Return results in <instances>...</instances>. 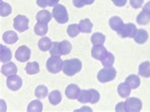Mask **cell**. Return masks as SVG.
Masks as SVG:
<instances>
[{
    "instance_id": "6da1fadb",
    "label": "cell",
    "mask_w": 150,
    "mask_h": 112,
    "mask_svg": "<svg viewBox=\"0 0 150 112\" xmlns=\"http://www.w3.org/2000/svg\"><path fill=\"white\" fill-rule=\"evenodd\" d=\"M82 64L77 58L65 60L63 62L62 70L66 75L72 77L75 74L79 72L82 69Z\"/></svg>"
},
{
    "instance_id": "7a4b0ae2",
    "label": "cell",
    "mask_w": 150,
    "mask_h": 112,
    "mask_svg": "<svg viewBox=\"0 0 150 112\" xmlns=\"http://www.w3.org/2000/svg\"><path fill=\"white\" fill-rule=\"evenodd\" d=\"M100 99V94L98 91L90 89L89 90L82 89L81 90V93L77 98L78 101L81 103H90L91 104H95L99 101Z\"/></svg>"
},
{
    "instance_id": "3957f363",
    "label": "cell",
    "mask_w": 150,
    "mask_h": 112,
    "mask_svg": "<svg viewBox=\"0 0 150 112\" xmlns=\"http://www.w3.org/2000/svg\"><path fill=\"white\" fill-rule=\"evenodd\" d=\"M52 15L55 21L60 24H64L69 21V14L67 9L61 4H57L54 6Z\"/></svg>"
},
{
    "instance_id": "277c9868",
    "label": "cell",
    "mask_w": 150,
    "mask_h": 112,
    "mask_svg": "<svg viewBox=\"0 0 150 112\" xmlns=\"http://www.w3.org/2000/svg\"><path fill=\"white\" fill-rule=\"evenodd\" d=\"M117 75L116 70L112 67H105L101 69L98 74V81L101 83H105L112 81L115 79Z\"/></svg>"
},
{
    "instance_id": "5b68a950",
    "label": "cell",
    "mask_w": 150,
    "mask_h": 112,
    "mask_svg": "<svg viewBox=\"0 0 150 112\" xmlns=\"http://www.w3.org/2000/svg\"><path fill=\"white\" fill-rule=\"evenodd\" d=\"M63 60L60 57H51L46 62V69L51 74H58L62 69Z\"/></svg>"
},
{
    "instance_id": "8992f818",
    "label": "cell",
    "mask_w": 150,
    "mask_h": 112,
    "mask_svg": "<svg viewBox=\"0 0 150 112\" xmlns=\"http://www.w3.org/2000/svg\"><path fill=\"white\" fill-rule=\"evenodd\" d=\"M137 30V28L134 23H129L122 26L120 29L117 32V33L122 38H134Z\"/></svg>"
},
{
    "instance_id": "52a82bcc",
    "label": "cell",
    "mask_w": 150,
    "mask_h": 112,
    "mask_svg": "<svg viewBox=\"0 0 150 112\" xmlns=\"http://www.w3.org/2000/svg\"><path fill=\"white\" fill-rule=\"evenodd\" d=\"M29 19L25 16L18 15L13 19L14 29L19 33H23L29 29Z\"/></svg>"
},
{
    "instance_id": "ba28073f",
    "label": "cell",
    "mask_w": 150,
    "mask_h": 112,
    "mask_svg": "<svg viewBox=\"0 0 150 112\" xmlns=\"http://www.w3.org/2000/svg\"><path fill=\"white\" fill-rule=\"evenodd\" d=\"M143 104L137 98H130L124 103L125 111H139L142 109Z\"/></svg>"
},
{
    "instance_id": "9c48e42d",
    "label": "cell",
    "mask_w": 150,
    "mask_h": 112,
    "mask_svg": "<svg viewBox=\"0 0 150 112\" xmlns=\"http://www.w3.org/2000/svg\"><path fill=\"white\" fill-rule=\"evenodd\" d=\"M31 51L28 47L23 45L20 46L15 52V57L20 62H25L30 59Z\"/></svg>"
},
{
    "instance_id": "30bf717a",
    "label": "cell",
    "mask_w": 150,
    "mask_h": 112,
    "mask_svg": "<svg viewBox=\"0 0 150 112\" xmlns=\"http://www.w3.org/2000/svg\"><path fill=\"white\" fill-rule=\"evenodd\" d=\"M6 85L10 90L16 91L22 87V79L16 74L9 76L6 79Z\"/></svg>"
},
{
    "instance_id": "8fae6325",
    "label": "cell",
    "mask_w": 150,
    "mask_h": 112,
    "mask_svg": "<svg viewBox=\"0 0 150 112\" xmlns=\"http://www.w3.org/2000/svg\"><path fill=\"white\" fill-rule=\"evenodd\" d=\"M81 93L79 87L74 84H70L65 89V95L69 99H77Z\"/></svg>"
},
{
    "instance_id": "7c38bea8",
    "label": "cell",
    "mask_w": 150,
    "mask_h": 112,
    "mask_svg": "<svg viewBox=\"0 0 150 112\" xmlns=\"http://www.w3.org/2000/svg\"><path fill=\"white\" fill-rule=\"evenodd\" d=\"M1 73L6 77L15 75L17 73V67L14 63L10 62L2 66Z\"/></svg>"
},
{
    "instance_id": "4fadbf2b",
    "label": "cell",
    "mask_w": 150,
    "mask_h": 112,
    "mask_svg": "<svg viewBox=\"0 0 150 112\" xmlns=\"http://www.w3.org/2000/svg\"><path fill=\"white\" fill-rule=\"evenodd\" d=\"M58 52L60 56L69 55L72 49V45L69 41L64 40L60 43H58Z\"/></svg>"
},
{
    "instance_id": "5bb4252c",
    "label": "cell",
    "mask_w": 150,
    "mask_h": 112,
    "mask_svg": "<svg viewBox=\"0 0 150 112\" xmlns=\"http://www.w3.org/2000/svg\"><path fill=\"white\" fill-rule=\"evenodd\" d=\"M106 53H107V50L103 45L94 46L91 50L92 57L98 60H101Z\"/></svg>"
},
{
    "instance_id": "9a60e30c",
    "label": "cell",
    "mask_w": 150,
    "mask_h": 112,
    "mask_svg": "<svg viewBox=\"0 0 150 112\" xmlns=\"http://www.w3.org/2000/svg\"><path fill=\"white\" fill-rule=\"evenodd\" d=\"M3 39L4 42L8 45H13L18 40V37L15 32L8 30L3 34Z\"/></svg>"
},
{
    "instance_id": "2e32d148",
    "label": "cell",
    "mask_w": 150,
    "mask_h": 112,
    "mask_svg": "<svg viewBox=\"0 0 150 112\" xmlns=\"http://www.w3.org/2000/svg\"><path fill=\"white\" fill-rule=\"evenodd\" d=\"M12 57V53L10 48L3 46L2 45H0V60L3 63L8 62L11 60Z\"/></svg>"
},
{
    "instance_id": "e0dca14e",
    "label": "cell",
    "mask_w": 150,
    "mask_h": 112,
    "mask_svg": "<svg viewBox=\"0 0 150 112\" xmlns=\"http://www.w3.org/2000/svg\"><path fill=\"white\" fill-rule=\"evenodd\" d=\"M48 30V23L41 22H38L34 26V33L39 36L45 35Z\"/></svg>"
},
{
    "instance_id": "ac0fdd59",
    "label": "cell",
    "mask_w": 150,
    "mask_h": 112,
    "mask_svg": "<svg viewBox=\"0 0 150 112\" xmlns=\"http://www.w3.org/2000/svg\"><path fill=\"white\" fill-rule=\"evenodd\" d=\"M134 41L138 44H144L148 41V33L147 31L141 29L137 30L135 34V36L134 37Z\"/></svg>"
},
{
    "instance_id": "d6986e66",
    "label": "cell",
    "mask_w": 150,
    "mask_h": 112,
    "mask_svg": "<svg viewBox=\"0 0 150 112\" xmlns=\"http://www.w3.org/2000/svg\"><path fill=\"white\" fill-rule=\"evenodd\" d=\"M62 99V96L58 90L51 91L48 96V100L51 105L53 106L57 105L60 103Z\"/></svg>"
},
{
    "instance_id": "ffe728a7",
    "label": "cell",
    "mask_w": 150,
    "mask_h": 112,
    "mask_svg": "<svg viewBox=\"0 0 150 112\" xmlns=\"http://www.w3.org/2000/svg\"><path fill=\"white\" fill-rule=\"evenodd\" d=\"M35 18H36L38 22H41L48 23L51 21V18H52V16H51V13L48 10H43L39 11L36 14Z\"/></svg>"
},
{
    "instance_id": "44dd1931",
    "label": "cell",
    "mask_w": 150,
    "mask_h": 112,
    "mask_svg": "<svg viewBox=\"0 0 150 112\" xmlns=\"http://www.w3.org/2000/svg\"><path fill=\"white\" fill-rule=\"evenodd\" d=\"M79 26V29L81 33H91L92 32L93 24L89 18H86L80 21Z\"/></svg>"
},
{
    "instance_id": "7402d4cb",
    "label": "cell",
    "mask_w": 150,
    "mask_h": 112,
    "mask_svg": "<svg viewBox=\"0 0 150 112\" xmlns=\"http://www.w3.org/2000/svg\"><path fill=\"white\" fill-rule=\"evenodd\" d=\"M131 88L130 87L127 83H121L118 86V94H119L120 96L123 98H127L130 96L131 92Z\"/></svg>"
},
{
    "instance_id": "603a6c76",
    "label": "cell",
    "mask_w": 150,
    "mask_h": 112,
    "mask_svg": "<svg viewBox=\"0 0 150 112\" xmlns=\"http://www.w3.org/2000/svg\"><path fill=\"white\" fill-rule=\"evenodd\" d=\"M124 24V23L122 19L119 17H117V16H115V17L110 18L109 25L113 30L117 32Z\"/></svg>"
},
{
    "instance_id": "cb8c5ba5",
    "label": "cell",
    "mask_w": 150,
    "mask_h": 112,
    "mask_svg": "<svg viewBox=\"0 0 150 112\" xmlns=\"http://www.w3.org/2000/svg\"><path fill=\"white\" fill-rule=\"evenodd\" d=\"M125 82L131 87V89H136L140 86V78L136 75H131L125 79Z\"/></svg>"
},
{
    "instance_id": "d4e9b609",
    "label": "cell",
    "mask_w": 150,
    "mask_h": 112,
    "mask_svg": "<svg viewBox=\"0 0 150 112\" xmlns=\"http://www.w3.org/2000/svg\"><path fill=\"white\" fill-rule=\"evenodd\" d=\"M52 42L51 40L48 37H43L39 39L38 42L39 49L42 51L46 52L50 50Z\"/></svg>"
},
{
    "instance_id": "484cf974",
    "label": "cell",
    "mask_w": 150,
    "mask_h": 112,
    "mask_svg": "<svg viewBox=\"0 0 150 112\" xmlns=\"http://www.w3.org/2000/svg\"><path fill=\"white\" fill-rule=\"evenodd\" d=\"M139 74L143 77L148 78L150 77V62H144L139 66Z\"/></svg>"
},
{
    "instance_id": "4316f807",
    "label": "cell",
    "mask_w": 150,
    "mask_h": 112,
    "mask_svg": "<svg viewBox=\"0 0 150 112\" xmlns=\"http://www.w3.org/2000/svg\"><path fill=\"white\" fill-rule=\"evenodd\" d=\"M25 70L26 71V73L29 75L36 74L40 71L39 63L37 62L27 63Z\"/></svg>"
},
{
    "instance_id": "83f0119b",
    "label": "cell",
    "mask_w": 150,
    "mask_h": 112,
    "mask_svg": "<svg viewBox=\"0 0 150 112\" xmlns=\"http://www.w3.org/2000/svg\"><path fill=\"white\" fill-rule=\"evenodd\" d=\"M105 35L100 33H94L91 38V41L94 46L103 45L105 41Z\"/></svg>"
},
{
    "instance_id": "f1b7e54d",
    "label": "cell",
    "mask_w": 150,
    "mask_h": 112,
    "mask_svg": "<svg viewBox=\"0 0 150 112\" xmlns=\"http://www.w3.org/2000/svg\"><path fill=\"white\" fill-rule=\"evenodd\" d=\"M136 21L139 25L144 26L148 24L150 22V14L147 12H145L144 11H142L137 15Z\"/></svg>"
},
{
    "instance_id": "f546056e",
    "label": "cell",
    "mask_w": 150,
    "mask_h": 112,
    "mask_svg": "<svg viewBox=\"0 0 150 112\" xmlns=\"http://www.w3.org/2000/svg\"><path fill=\"white\" fill-rule=\"evenodd\" d=\"M101 62L104 67H112L115 62V57L112 53L107 52L101 58Z\"/></svg>"
},
{
    "instance_id": "4dcf8cb0",
    "label": "cell",
    "mask_w": 150,
    "mask_h": 112,
    "mask_svg": "<svg viewBox=\"0 0 150 112\" xmlns=\"http://www.w3.org/2000/svg\"><path fill=\"white\" fill-rule=\"evenodd\" d=\"M48 94V90L45 86L41 85L36 87L35 90V96L38 99H45Z\"/></svg>"
},
{
    "instance_id": "1f68e13d",
    "label": "cell",
    "mask_w": 150,
    "mask_h": 112,
    "mask_svg": "<svg viewBox=\"0 0 150 112\" xmlns=\"http://www.w3.org/2000/svg\"><path fill=\"white\" fill-rule=\"evenodd\" d=\"M42 103L38 99L31 101L27 106V111H42Z\"/></svg>"
},
{
    "instance_id": "d6a6232c",
    "label": "cell",
    "mask_w": 150,
    "mask_h": 112,
    "mask_svg": "<svg viewBox=\"0 0 150 112\" xmlns=\"http://www.w3.org/2000/svg\"><path fill=\"white\" fill-rule=\"evenodd\" d=\"M80 32L81 30L79 29V26L78 24H76V23H74V24L69 26L67 29V34H68L70 38H72L78 35L80 33Z\"/></svg>"
},
{
    "instance_id": "836d02e7",
    "label": "cell",
    "mask_w": 150,
    "mask_h": 112,
    "mask_svg": "<svg viewBox=\"0 0 150 112\" xmlns=\"http://www.w3.org/2000/svg\"><path fill=\"white\" fill-rule=\"evenodd\" d=\"M11 11L12 9L8 3L1 1L0 5V15L1 17H7L11 13Z\"/></svg>"
},
{
    "instance_id": "e575fe53",
    "label": "cell",
    "mask_w": 150,
    "mask_h": 112,
    "mask_svg": "<svg viewBox=\"0 0 150 112\" xmlns=\"http://www.w3.org/2000/svg\"><path fill=\"white\" fill-rule=\"evenodd\" d=\"M60 0H36L37 5L42 8L45 9L47 6H54L57 5Z\"/></svg>"
},
{
    "instance_id": "d590c367",
    "label": "cell",
    "mask_w": 150,
    "mask_h": 112,
    "mask_svg": "<svg viewBox=\"0 0 150 112\" xmlns=\"http://www.w3.org/2000/svg\"><path fill=\"white\" fill-rule=\"evenodd\" d=\"M73 5L77 9L84 7L86 5H90L94 2V0H72Z\"/></svg>"
},
{
    "instance_id": "8d00e7d4",
    "label": "cell",
    "mask_w": 150,
    "mask_h": 112,
    "mask_svg": "<svg viewBox=\"0 0 150 112\" xmlns=\"http://www.w3.org/2000/svg\"><path fill=\"white\" fill-rule=\"evenodd\" d=\"M58 42H53L51 45V48L50 50V53L51 57H60L61 56L58 52Z\"/></svg>"
},
{
    "instance_id": "74e56055",
    "label": "cell",
    "mask_w": 150,
    "mask_h": 112,
    "mask_svg": "<svg viewBox=\"0 0 150 112\" xmlns=\"http://www.w3.org/2000/svg\"><path fill=\"white\" fill-rule=\"evenodd\" d=\"M144 3V0H130V5L134 9H139Z\"/></svg>"
},
{
    "instance_id": "f35d334b",
    "label": "cell",
    "mask_w": 150,
    "mask_h": 112,
    "mask_svg": "<svg viewBox=\"0 0 150 112\" xmlns=\"http://www.w3.org/2000/svg\"><path fill=\"white\" fill-rule=\"evenodd\" d=\"M112 1L115 4V5L119 7L125 6L127 2V0H112Z\"/></svg>"
},
{
    "instance_id": "ab89813d",
    "label": "cell",
    "mask_w": 150,
    "mask_h": 112,
    "mask_svg": "<svg viewBox=\"0 0 150 112\" xmlns=\"http://www.w3.org/2000/svg\"><path fill=\"white\" fill-rule=\"evenodd\" d=\"M115 110H116L117 111H125L124 103L121 102L120 103L117 104V105L116 106Z\"/></svg>"
},
{
    "instance_id": "60d3db41",
    "label": "cell",
    "mask_w": 150,
    "mask_h": 112,
    "mask_svg": "<svg viewBox=\"0 0 150 112\" xmlns=\"http://www.w3.org/2000/svg\"><path fill=\"white\" fill-rule=\"evenodd\" d=\"M143 11L150 14V1L148 2L143 8Z\"/></svg>"
}]
</instances>
